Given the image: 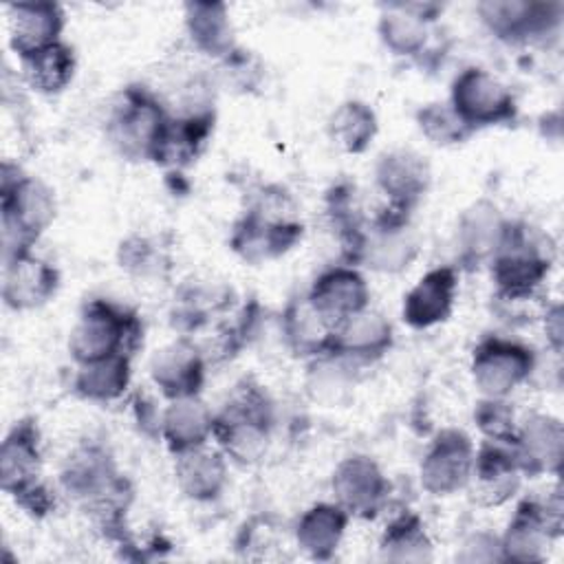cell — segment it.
Here are the masks:
<instances>
[{"label":"cell","instance_id":"cell-38","mask_svg":"<svg viewBox=\"0 0 564 564\" xmlns=\"http://www.w3.org/2000/svg\"><path fill=\"white\" fill-rule=\"evenodd\" d=\"M350 370H357V366H352L350 361L333 352L313 357V364L308 368V381H306L308 392L313 394L315 401H337L352 381Z\"/></svg>","mask_w":564,"mask_h":564},{"label":"cell","instance_id":"cell-40","mask_svg":"<svg viewBox=\"0 0 564 564\" xmlns=\"http://www.w3.org/2000/svg\"><path fill=\"white\" fill-rule=\"evenodd\" d=\"M119 264L132 275L150 278L159 275L167 267L165 251L145 236H130L119 245Z\"/></svg>","mask_w":564,"mask_h":564},{"label":"cell","instance_id":"cell-7","mask_svg":"<svg viewBox=\"0 0 564 564\" xmlns=\"http://www.w3.org/2000/svg\"><path fill=\"white\" fill-rule=\"evenodd\" d=\"M419 256V240L410 225V214L383 207L375 218L364 223L352 267H368L377 273H401Z\"/></svg>","mask_w":564,"mask_h":564},{"label":"cell","instance_id":"cell-19","mask_svg":"<svg viewBox=\"0 0 564 564\" xmlns=\"http://www.w3.org/2000/svg\"><path fill=\"white\" fill-rule=\"evenodd\" d=\"M59 271L33 251L2 260V300L11 311H33L55 297Z\"/></svg>","mask_w":564,"mask_h":564},{"label":"cell","instance_id":"cell-5","mask_svg":"<svg viewBox=\"0 0 564 564\" xmlns=\"http://www.w3.org/2000/svg\"><path fill=\"white\" fill-rule=\"evenodd\" d=\"M551 247H544L527 223L511 220L507 238L491 258L496 295L507 302L531 300L551 271Z\"/></svg>","mask_w":564,"mask_h":564},{"label":"cell","instance_id":"cell-10","mask_svg":"<svg viewBox=\"0 0 564 564\" xmlns=\"http://www.w3.org/2000/svg\"><path fill=\"white\" fill-rule=\"evenodd\" d=\"M449 106L474 132L478 128L511 123L518 115L509 86L478 66H469L454 77Z\"/></svg>","mask_w":564,"mask_h":564},{"label":"cell","instance_id":"cell-39","mask_svg":"<svg viewBox=\"0 0 564 564\" xmlns=\"http://www.w3.org/2000/svg\"><path fill=\"white\" fill-rule=\"evenodd\" d=\"M474 421L487 441L513 443L518 421L511 403L507 399L482 397L474 410Z\"/></svg>","mask_w":564,"mask_h":564},{"label":"cell","instance_id":"cell-20","mask_svg":"<svg viewBox=\"0 0 564 564\" xmlns=\"http://www.w3.org/2000/svg\"><path fill=\"white\" fill-rule=\"evenodd\" d=\"M458 293V269L452 264L434 267L403 295L401 317L408 326L425 330L449 319Z\"/></svg>","mask_w":564,"mask_h":564},{"label":"cell","instance_id":"cell-2","mask_svg":"<svg viewBox=\"0 0 564 564\" xmlns=\"http://www.w3.org/2000/svg\"><path fill=\"white\" fill-rule=\"evenodd\" d=\"M2 260L33 251L55 218V196L46 183L4 161L0 176Z\"/></svg>","mask_w":564,"mask_h":564},{"label":"cell","instance_id":"cell-8","mask_svg":"<svg viewBox=\"0 0 564 564\" xmlns=\"http://www.w3.org/2000/svg\"><path fill=\"white\" fill-rule=\"evenodd\" d=\"M562 535V500L551 496L546 500H522L505 533L500 535L502 562L535 564L544 562L551 544Z\"/></svg>","mask_w":564,"mask_h":564},{"label":"cell","instance_id":"cell-42","mask_svg":"<svg viewBox=\"0 0 564 564\" xmlns=\"http://www.w3.org/2000/svg\"><path fill=\"white\" fill-rule=\"evenodd\" d=\"M15 505L22 507L29 516L33 518H44L46 513H51V509L55 507V498L53 491L42 482H33L31 487H26L24 491H20L18 496H13Z\"/></svg>","mask_w":564,"mask_h":564},{"label":"cell","instance_id":"cell-26","mask_svg":"<svg viewBox=\"0 0 564 564\" xmlns=\"http://www.w3.org/2000/svg\"><path fill=\"white\" fill-rule=\"evenodd\" d=\"M174 480L178 491L194 502H214L229 480L227 456L220 447L200 445L174 456Z\"/></svg>","mask_w":564,"mask_h":564},{"label":"cell","instance_id":"cell-9","mask_svg":"<svg viewBox=\"0 0 564 564\" xmlns=\"http://www.w3.org/2000/svg\"><path fill=\"white\" fill-rule=\"evenodd\" d=\"M535 350L522 341L487 335L471 352V379L482 397L507 399L535 372Z\"/></svg>","mask_w":564,"mask_h":564},{"label":"cell","instance_id":"cell-41","mask_svg":"<svg viewBox=\"0 0 564 564\" xmlns=\"http://www.w3.org/2000/svg\"><path fill=\"white\" fill-rule=\"evenodd\" d=\"M458 560L463 562H502V553H500V538L478 531L471 538L465 540Z\"/></svg>","mask_w":564,"mask_h":564},{"label":"cell","instance_id":"cell-29","mask_svg":"<svg viewBox=\"0 0 564 564\" xmlns=\"http://www.w3.org/2000/svg\"><path fill=\"white\" fill-rule=\"evenodd\" d=\"M214 112L207 108L192 110L178 117L172 115L154 163L174 170L192 165L205 150L207 139L214 132Z\"/></svg>","mask_w":564,"mask_h":564},{"label":"cell","instance_id":"cell-13","mask_svg":"<svg viewBox=\"0 0 564 564\" xmlns=\"http://www.w3.org/2000/svg\"><path fill=\"white\" fill-rule=\"evenodd\" d=\"M480 22L498 40L522 44L553 33L562 20L560 2L529 0H485L476 4Z\"/></svg>","mask_w":564,"mask_h":564},{"label":"cell","instance_id":"cell-12","mask_svg":"<svg viewBox=\"0 0 564 564\" xmlns=\"http://www.w3.org/2000/svg\"><path fill=\"white\" fill-rule=\"evenodd\" d=\"M330 491L350 518L372 520L388 502L390 482L375 458L350 454L337 463L330 476Z\"/></svg>","mask_w":564,"mask_h":564},{"label":"cell","instance_id":"cell-31","mask_svg":"<svg viewBox=\"0 0 564 564\" xmlns=\"http://www.w3.org/2000/svg\"><path fill=\"white\" fill-rule=\"evenodd\" d=\"M132 379V355L119 352L88 364H77L73 390L77 397L95 403H108L128 390Z\"/></svg>","mask_w":564,"mask_h":564},{"label":"cell","instance_id":"cell-16","mask_svg":"<svg viewBox=\"0 0 564 564\" xmlns=\"http://www.w3.org/2000/svg\"><path fill=\"white\" fill-rule=\"evenodd\" d=\"M375 183L388 198V207L412 214L432 183L430 163L414 150L383 152L375 165Z\"/></svg>","mask_w":564,"mask_h":564},{"label":"cell","instance_id":"cell-43","mask_svg":"<svg viewBox=\"0 0 564 564\" xmlns=\"http://www.w3.org/2000/svg\"><path fill=\"white\" fill-rule=\"evenodd\" d=\"M544 333H546V339H549V346L553 348L555 355L562 352V333H564V326H562V304H551L544 313Z\"/></svg>","mask_w":564,"mask_h":564},{"label":"cell","instance_id":"cell-32","mask_svg":"<svg viewBox=\"0 0 564 564\" xmlns=\"http://www.w3.org/2000/svg\"><path fill=\"white\" fill-rule=\"evenodd\" d=\"M185 29L192 44L209 57L225 59L236 48L229 11L223 2H187Z\"/></svg>","mask_w":564,"mask_h":564},{"label":"cell","instance_id":"cell-30","mask_svg":"<svg viewBox=\"0 0 564 564\" xmlns=\"http://www.w3.org/2000/svg\"><path fill=\"white\" fill-rule=\"evenodd\" d=\"M333 326L313 308L306 295L286 302L280 315V333L295 357L313 359L328 352Z\"/></svg>","mask_w":564,"mask_h":564},{"label":"cell","instance_id":"cell-23","mask_svg":"<svg viewBox=\"0 0 564 564\" xmlns=\"http://www.w3.org/2000/svg\"><path fill=\"white\" fill-rule=\"evenodd\" d=\"M64 9L57 2H13L7 7L9 46L24 59L62 40Z\"/></svg>","mask_w":564,"mask_h":564},{"label":"cell","instance_id":"cell-35","mask_svg":"<svg viewBox=\"0 0 564 564\" xmlns=\"http://www.w3.org/2000/svg\"><path fill=\"white\" fill-rule=\"evenodd\" d=\"M381 560L397 564H423L434 557L432 540L419 513L403 511L392 518L379 542Z\"/></svg>","mask_w":564,"mask_h":564},{"label":"cell","instance_id":"cell-14","mask_svg":"<svg viewBox=\"0 0 564 564\" xmlns=\"http://www.w3.org/2000/svg\"><path fill=\"white\" fill-rule=\"evenodd\" d=\"M522 467L513 443L482 441L474 454L471 494L480 507H500L509 502L522 485Z\"/></svg>","mask_w":564,"mask_h":564},{"label":"cell","instance_id":"cell-27","mask_svg":"<svg viewBox=\"0 0 564 564\" xmlns=\"http://www.w3.org/2000/svg\"><path fill=\"white\" fill-rule=\"evenodd\" d=\"M159 436L176 456L214 438V412L196 397L172 399L159 419Z\"/></svg>","mask_w":564,"mask_h":564},{"label":"cell","instance_id":"cell-17","mask_svg":"<svg viewBox=\"0 0 564 564\" xmlns=\"http://www.w3.org/2000/svg\"><path fill=\"white\" fill-rule=\"evenodd\" d=\"M207 361L203 350L189 335H181L150 359V377L159 392L172 401L200 394L205 383Z\"/></svg>","mask_w":564,"mask_h":564},{"label":"cell","instance_id":"cell-33","mask_svg":"<svg viewBox=\"0 0 564 564\" xmlns=\"http://www.w3.org/2000/svg\"><path fill=\"white\" fill-rule=\"evenodd\" d=\"M22 79L40 95H59L75 77L77 57L64 40L20 59Z\"/></svg>","mask_w":564,"mask_h":564},{"label":"cell","instance_id":"cell-37","mask_svg":"<svg viewBox=\"0 0 564 564\" xmlns=\"http://www.w3.org/2000/svg\"><path fill=\"white\" fill-rule=\"evenodd\" d=\"M416 123L423 137L432 145H458L465 143L474 130L458 117L449 101H430L416 110Z\"/></svg>","mask_w":564,"mask_h":564},{"label":"cell","instance_id":"cell-15","mask_svg":"<svg viewBox=\"0 0 564 564\" xmlns=\"http://www.w3.org/2000/svg\"><path fill=\"white\" fill-rule=\"evenodd\" d=\"M313 308L337 328L344 319L361 313L370 304V286L364 273L352 264L324 269L306 293Z\"/></svg>","mask_w":564,"mask_h":564},{"label":"cell","instance_id":"cell-6","mask_svg":"<svg viewBox=\"0 0 564 564\" xmlns=\"http://www.w3.org/2000/svg\"><path fill=\"white\" fill-rule=\"evenodd\" d=\"M267 198L269 200L260 198L249 207L231 229L229 245L236 256L249 264H262L284 256L302 240L304 234L302 223L282 212V194H278L275 200L271 194H267Z\"/></svg>","mask_w":564,"mask_h":564},{"label":"cell","instance_id":"cell-3","mask_svg":"<svg viewBox=\"0 0 564 564\" xmlns=\"http://www.w3.org/2000/svg\"><path fill=\"white\" fill-rule=\"evenodd\" d=\"M143 341V324L134 311L112 300H88L68 335V352L75 364H88L110 355H134Z\"/></svg>","mask_w":564,"mask_h":564},{"label":"cell","instance_id":"cell-25","mask_svg":"<svg viewBox=\"0 0 564 564\" xmlns=\"http://www.w3.org/2000/svg\"><path fill=\"white\" fill-rule=\"evenodd\" d=\"M443 7L434 2H392L383 7L377 22V33L383 46L401 57H416L425 51L430 37V22Z\"/></svg>","mask_w":564,"mask_h":564},{"label":"cell","instance_id":"cell-24","mask_svg":"<svg viewBox=\"0 0 564 564\" xmlns=\"http://www.w3.org/2000/svg\"><path fill=\"white\" fill-rule=\"evenodd\" d=\"M42 441L35 419L13 423L0 445V487L11 498L40 480Z\"/></svg>","mask_w":564,"mask_h":564},{"label":"cell","instance_id":"cell-4","mask_svg":"<svg viewBox=\"0 0 564 564\" xmlns=\"http://www.w3.org/2000/svg\"><path fill=\"white\" fill-rule=\"evenodd\" d=\"M170 117L150 88L128 86L110 112L106 134L121 156L154 163Z\"/></svg>","mask_w":564,"mask_h":564},{"label":"cell","instance_id":"cell-1","mask_svg":"<svg viewBox=\"0 0 564 564\" xmlns=\"http://www.w3.org/2000/svg\"><path fill=\"white\" fill-rule=\"evenodd\" d=\"M273 423V401L256 381L245 379L214 414V441L229 460L256 465L269 449Z\"/></svg>","mask_w":564,"mask_h":564},{"label":"cell","instance_id":"cell-28","mask_svg":"<svg viewBox=\"0 0 564 564\" xmlns=\"http://www.w3.org/2000/svg\"><path fill=\"white\" fill-rule=\"evenodd\" d=\"M350 516L337 502H317L295 522V546L311 560L328 562L341 546Z\"/></svg>","mask_w":564,"mask_h":564},{"label":"cell","instance_id":"cell-11","mask_svg":"<svg viewBox=\"0 0 564 564\" xmlns=\"http://www.w3.org/2000/svg\"><path fill=\"white\" fill-rule=\"evenodd\" d=\"M474 441L458 427H443L419 465L421 487L432 496H452L469 487L474 469Z\"/></svg>","mask_w":564,"mask_h":564},{"label":"cell","instance_id":"cell-18","mask_svg":"<svg viewBox=\"0 0 564 564\" xmlns=\"http://www.w3.org/2000/svg\"><path fill=\"white\" fill-rule=\"evenodd\" d=\"M511 220L500 212V207L489 198L474 200L460 216L456 225L458 262L467 269L489 264L491 258L502 247Z\"/></svg>","mask_w":564,"mask_h":564},{"label":"cell","instance_id":"cell-36","mask_svg":"<svg viewBox=\"0 0 564 564\" xmlns=\"http://www.w3.org/2000/svg\"><path fill=\"white\" fill-rule=\"evenodd\" d=\"M326 132L341 152L364 154L379 132V121L366 101L348 99L330 112Z\"/></svg>","mask_w":564,"mask_h":564},{"label":"cell","instance_id":"cell-34","mask_svg":"<svg viewBox=\"0 0 564 564\" xmlns=\"http://www.w3.org/2000/svg\"><path fill=\"white\" fill-rule=\"evenodd\" d=\"M231 304V289L223 284H185L174 297L172 324L183 335H189L220 315Z\"/></svg>","mask_w":564,"mask_h":564},{"label":"cell","instance_id":"cell-21","mask_svg":"<svg viewBox=\"0 0 564 564\" xmlns=\"http://www.w3.org/2000/svg\"><path fill=\"white\" fill-rule=\"evenodd\" d=\"M513 449L524 476H557L564 458V425L551 414H529L518 423Z\"/></svg>","mask_w":564,"mask_h":564},{"label":"cell","instance_id":"cell-22","mask_svg":"<svg viewBox=\"0 0 564 564\" xmlns=\"http://www.w3.org/2000/svg\"><path fill=\"white\" fill-rule=\"evenodd\" d=\"M394 344V328L379 311L364 308L361 313L344 319L330 337L328 352L364 366L379 361Z\"/></svg>","mask_w":564,"mask_h":564}]
</instances>
